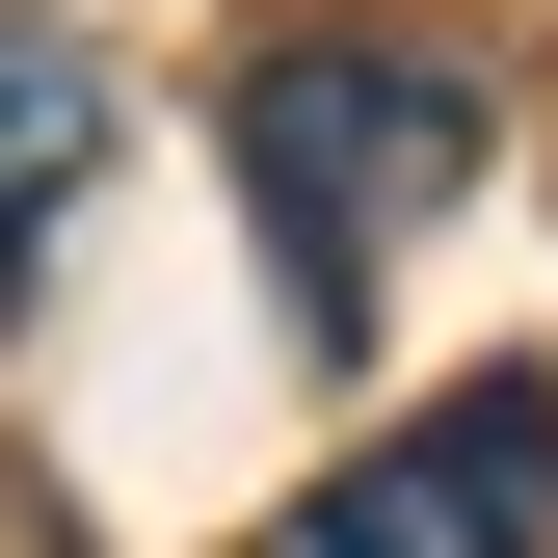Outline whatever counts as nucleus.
<instances>
[{
	"instance_id": "f257e3e1",
	"label": "nucleus",
	"mask_w": 558,
	"mask_h": 558,
	"mask_svg": "<svg viewBox=\"0 0 558 558\" xmlns=\"http://www.w3.org/2000/svg\"><path fill=\"white\" fill-rule=\"evenodd\" d=\"M240 214H266V266H293V319L345 345L373 319V266L452 214L478 160H506V81H478L452 27H373V0H319V27H266L240 53Z\"/></svg>"
},
{
	"instance_id": "7ed1b4c3",
	"label": "nucleus",
	"mask_w": 558,
	"mask_h": 558,
	"mask_svg": "<svg viewBox=\"0 0 558 558\" xmlns=\"http://www.w3.org/2000/svg\"><path fill=\"white\" fill-rule=\"evenodd\" d=\"M81 160H107V53L0 0V293H27V240H53V186H81Z\"/></svg>"
},
{
	"instance_id": "f03ea898",
	"label": "nucleus",
	"mask_w": 558,
	"mask_h": 558,
	"mask_svg": "<svg viewBox=\"0 0 558 558\" xmlns=\"http://www.w3.org/2000/svg\"><path fill=\"white\" fill-rule=\"evenodd\" d=\"M293 558H558V373H452L293 506Z\"/></svg>"
}]
</instances>
